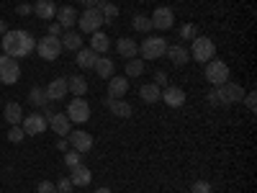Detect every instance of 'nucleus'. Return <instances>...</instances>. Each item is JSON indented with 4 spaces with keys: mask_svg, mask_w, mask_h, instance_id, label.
<instances>
[{
    "mask_svg": "<svg viewBox=\"0 0 257 193\" xmlns=\"http://www.w3.org/2000/svg\"><path fill=\"white\" fill-rule=\"evenodd\" d=\"M160 101H165L170 109H180V106L185 103V90L178 88V85H167V88H162Z\"/></svg>",
    "mask_w": 257,
    "mask_h": 193,
    "instance_id": "nucleus-13",
    "label": "nucleus"
},
{
    "mask_svg": "<svg viewBox=\"0 0 257 193\" xmlns=\"http://www.w3.org/2000/svg\"><path fill=\"white\" fill-rule=\"evenodd\" d=\"M72 188H75V185H72L70 178H59V183H57V190H59V193H70Z\"/></svg>",
    "mask_w": 257,
    "mask_h": 193,
    "instance_id": "nucleus-38",
    "label": "nucleus"
},
{
    "mask_svg": "<svg viewBox=\"0 0 257 193\" xmlns=\"http://www.w3.org/2000/svg\"><path fill=\"white\" fill-rule=\"evenodd\" d=\"M196 36H198V26L196 24H183L180 26V39H190L193 41Z\"/></svg>",
    "mask_w": 257,
    "mask_h": 193,
    "instance_id": "nucleus-35",
    "label": "nucleus"
},
{
    "mask_svg": "<svg viewBox=\"0 0 257 193\" xmlns=\"http://www.w3.org/2000/svg\"><path fill=\"white\" fill-rule=\"evenodd\" d=\"M34 16L41 21H54V16H57L54 0H34Z\"/></svg>",
    "mask_w": 257,
    "mask_h": 193,
    "instance_id": "nucleus-15",
    "label": "nucleus"
},
{
    "mask_svg": "<svg viewBox=\"0 0 257 193\" xmlns=\"http://www.w3.org/2000/svg\"><path fill=\"white\" fill-rule=\"evenodd\" d=\"M219 101H221V106H231V103H239L242 98H244V90H242V85H237V82H231V80H226L224 85H219Z\"/></svg>",
    "mask_w": 257,
    "mask_h": 193,
    "instance_id": "nucleus-9",
    "label": "nucleus"
},
{
    "mask_svg": "<svg viewBox=\"0 0 257 193\" xmlns=\"http://www.w3.org/2000/svg\"><path fill=\"white\" fill-rule=\"evenodd\" d=\"M244 106H247V109H249V114H254V109H257V93L252 90V93H244Z\"/></svg>",
    "mask_w": 257,
    "mask_h": 193,
    "instance_id": "nucleus-37",
    "label": "nucleus"
},
{
    "mask_svg": "<svg viewBox=\"0 0 257 193\" xmlns=\"http://www.w3.org/2000/svg\"><path fill=\"white\" fill-rule=\"evenodd\" d=\"M57 193H59V190H57Z\"/></svg>",
    "mask_w": 257,
    "mask_h": 193,
    "instance_id": "nucleus-50",
    "label": "nucleus"
},
{
    "mask_svg": "<svg viewBox=\"0 0 257 193\" xmlns=\"http://www.w3.org/2000/svg\"><path fill=\"white\" fill-rule=\"evenodd\" d=\"M77 26L82 34H95L103 29V16L98 8H85L80 16H77Z\"/></svg>",
    "mask_w": 257,
    "mask_h": 193,
    "instance_id": "nucleus-3",
    "label": "nucleus"
},
{
    "mask_svg": "<svg viewBox=\"0 0 257 193\" xmlns=\"http://www.w3.org/2000/svg\"><path fill=\"white\" fill-rule=\"evenodd\" d=\"M206 98H208V103H211V106H221V101H219V90H216V88L208 90V95H206Z\"/></svg>",
    "mask_w": 257,
    "mask_h": 193,
    "instance_id": "nucleus-43",
    "label": "nucleus"
},
{
    "mask_svg": "<svg viewBox=\"0 0 257 193\" xmlns=\"http://www.w3.org/2000/svg\"><path fill=\"white\" fill-rule=\"evenodd\" d=\"M77 3H80L82 8H95V6H98V0H77Z\"/></svg>",
    "mask_w": 257,
    "mask_h": 193,
    "instance_id": "nucleus-46",
    "label": "nucleus"
},
{
    "mask_svg": "<svg viewBox=\"0 0 257 193\" xmlns=\"http://www.w3.org/2000/svg\"><path fill=\"white\" fill-rule=\"evenodd\" d=\"M105 106H108V111L116 116V119H128L134 114V109L128 106L126 101H121V98H105Z\"/></svg>",
    "mask_w": 257,
    "mask_h": 193,
    "instance_id": "nucleus-17",
    "label": "nucleus"
},
{
    "mask_svg": "<svg viewBox=\"0 0 257 193\" xmlns=\"http://www.w3.org/2000/svg\"><path fill=\"white\" fill-rule=\"evenodd\" d=\"M77 67L80 70H93L95 67V62H98V54L93 49H77Z\"/></svg>",
    "mask_w": 257,
    "mask_h": 193,
    "instance_id": "nucleus-24",
    "label": "nucleus"
},
{
    "mask_svg": "<svg viewBox=\"0 0 257 193\" xmlns=\"http://www.w3.org/2000/svg\"><path fill=\"white\" fill-rule=\"evenodd\" d=\"M57 149H62V152H67V149H70V142H67V137L57 139Z\"/></svg>",
    "mask_w": 257,
    "mask_h": 193,
    "instance_id": "nucleus-45",
    "label": "nucleus"
},
{
    "mask_svg": "<svg viewBox=\"0 0 257 193\" xmlns=\"http://www.w3.org/2000/svg\"><path fill=\"white\" fill-rule=\"evenodd\" d=\"M155 85H157V88H167V75H165L162 70L155 72Z\"/></svg>",
    "mask_w": 257,
    "mask_h": 193,
    "instance_id": "nucleus-40",
    "label": "nucleus"
},
{
    "mask_svg": "<svg viewBox=\"0 0 257 193\" xmlns=\"http://www.w3.org/2000/svg\"><path fill=\"white\" fill-rule=\"evenodd\" d=\"M95 193H113V190H111V188H98Z\"/></svg>",
    "mask_w": 257,
    "mask_h": 193,
    "instance_id": "nucleus-48",
    "label": "nucleus"
},
{
    "mask_svg": "<svg viewBox=\"0 0 257 193\" xmlns=\"http://www.w3.org/2000/svg\"><path fill=\"white\" fill-rule=\"evenodd\" d=\"M47 98H49V103H54V101H59V98H64L70 90H67V77H54L49 85H47Z\"/></svg>",
    "mask_w": 257,
    "mask_h": 193,
    "instance_id": "nucleus-14",
    "label": "nucleus"
},
{
    "mask_svg": "<svg viewBox=\"0 0 257 193\" xmlns=\"http://www.w3.org/2000/svg\"><path fill=\"white\" fill-rule=\"evenodd\" d=\"M206 80L213 85V88H219L229 80V64L224 59H211L206 62Z\"/></svg>",
    "mask_w": 257,
    "mask_h": 193,
    "instance_id": "nucleus-5",
    "label": "nucleus"
},
{
    "mask_svg": "<svg viewBox=\"0 0 257 193\" xmlns=\"http://www.w3.org/2000/svg\"><path fill=\"white\" fill-rule=\"evenodd\" d=\"M160 95H162V88H157L155 82H147V85H142V88H139V98L144 103H157Z\"/></svg>",
    "mask_w": 257,
    "mask_h": 193,
    "instance_id": "nucleus-28",
    "label": "nucleus"
},
{
    "mask_svg": "<svg viewBox=\"0 0 257 193\" xmlns=\"http://www.w3.org/2000/svg\"><path fill=\"white\" fill-rule=\"evenodd\" d=\"M167 47H170V44L165 41V36H147V39L142 41L139 52H142L144 59H160V57H165Z\"/></svg>",
    "mask_w": 257,
    "mask_h": 193,
    "instance_id": "nucleus-4",
    "label": "nucleus"
},
{
    "mask_svg": "<svg viewBox=\"0 0 257 193\" xmlns=\"http://www.w3.org/2000/svg\"><path fill=\"white\" fill-rule=\"evenodd\" d=\"M116 52H118V57H126V59H134L137 54H139V44L132 39V36H123V39H118V44H116Z\"/></svg>",
    "mask_w": 257,
    "mask_h": 193,
    "instance_id": "nucleus-19",
    "label": "nucleus"
},
{
    "mask_svg": "<svg viewBox=\"0 0 257 193\" xmlns=\"http://www.w3.org/2000/svg\"><path fill=\"white\" fill-rule=\"evenodd\" d=\"M62 34H64V29L57 24V21H52V24H49V36H57V39H59Z\"/></svg>",
    "mask_w": 257,
    "mask_h": 193,
    "instance_id": "nucleus-42",
    "label": "nucleus"
},
{
    "mask_svg": "<svg viewBox=\"0 0 257 193\" xmlns=\"http://www.w3.org/2000/svg\"><path fill=\"white\" fill-rule=\"evenodd\" d=\"M8 139H11L13 144H18V142H24V139H26V132H24V126H21V124L11 126V132H8Z\"/></svg>",
    "mask_w": 257,
    "mask_h": 193,
    "instance_id": "nucleus-34",
    "label": "nucleus"
},
{
    "mask_svg": "<svg viewBox=\"0 0 257 193\" xmlns=\"http://www.w3.org/2000/svg\"><path fill=\"white\" fill-rule=\"evenodd\" d=\"M21 126H24V132H26V137H36V134H44L47 132V126H49V121L41 116V114H29V116H24V121H21Z\"/></svg>",
    "mask_w": 257,
    "mask_h": 193,
    "instance_id": "nucleus-11",
    "label": "nucleus"
},
{
    "mask_svg": "<svg viewBox=\"0 0 257 193\" xmlns=\"http://www.w3.org/2000/svg\"><path fill=\"white\" fill-rule=\"evenodd\" d=\"M26 3H34V0H26Z\"/></svg>",
    "mask_w": 257,
    "mask_h": 193,
    "instance_id": "nucleus-49",
    "label": "nucleus"
},
{
    "mask_svg": "<svg viewBox=\"0 0 257 193\" xmlns=\"http://www.w3.org/2000/svg\"><path fill=\"white\" fill-rule=\"evenodd\" d=\"M54 18H57V24H59L62 29L70 31V29L77 24V11H75L72 6H62V8H57V16H54Z\"/></svg>",
    "mask_w": 257,
    "mask_h": 193,
    "instance_id": "nucleus-16",
    "label": "nucleus"
},
{
    "mask_svg": "<svg viewBox=\"0 0 257 193\" xmlns=\"http://www.w3.org/2000/svg\"><path fill=\"white\" fill-rule=\"evenodd\" d=\"M144 62L139 59V57H134V59H126V77H142L144 75Z\"/></svg>",
    "mask_w": 257,
    "mask_h": 193,
    "instance_id": "nucleus-31",
    "label": "nucleus"
},
{
    "mask_svg": "<svg viewBox=\"0 0 257 193\" xmlns=\"http://www.w3.org/2000/svg\"><path fill=\"white\" fill-rule=\"evenodd\" d=\"M190 193H211V183L208 180H196L190 185Z\"/></svg>",
    "mask_w": 257,
    "mask_h": 193,
    "instance_id": "nucleus-36",
    "label": "nucleus"
},
{
    "mask_svg": "<svg viewBox=\"0 0 257 193\" xmlns=\"http://www.w3.org/2000/svg\"><path fill=\"white\" fill-rule=\"evenodd\" d=\"M49 126L54 129L57 137H67V134L72 132V121L64 116V114H54V116L49 119Z\"/></svg>",
    "mask_w": 257,
    "mask_h": 193,
    "instance_id": "nucleus-20",
    "label": "nucleus"
},
{
    "mask_svg": "<svg viewBox=\"0 0 257 193\" xmlns=\"http://www.w3.org/2000/svg\"><path fill=\"white\" fill-rule=\"evenodd\" d=\"M64 165H67L70 170L77 167V165H82V155L75 152V149H67V155H64Z\"/></svg>",
    "mask_w": 257,
    "mask_h": 193,
    "instance_id": "nucleus-33",
    "label": "nucleus"
},
{
    "mask_svg": "<svg viewBox=\"0 0 257 193\" xmlns=\"http://www.w3.org/2000/svg\"><path fill=\"white\" fill-rule=\"evenodd\" d=\"M6 31H8V24H6V21H3V18H0V36H3Z\"/></svg>",
    "mask_w": 257,
    "mask_h": 193,
    "instance_id": "nucleus-47",
    "label": "nucleus"
},
{
    "mask_svg": "<svg viewBox=\"0 0 257 193\" xmlns=\"http://www.w3.org/2000/svg\"><path fill=\"white\" fill-rule=\"evenodd\" d=\"M90 49L95 52V54H105L111 49V39L105 36L103 31H95L93 36H90Z\"/></svg>",
    "mask_w": 257,
    "mask_h": 193,
    "instance_id": "nucleus-26",
    "label": "nucleus"
},
{
    "mask_svg": "<svg viewBox=\"0 0 257 193\" xmlns=\"http://www.w3.org/2000/svg\"><path fill=\"white\" fill-rule=\"evenodd\" d=\"M67 90H70L72 95L82 98L85 93H88V80H85L82 75H72V77H67Z\"/></svg>",
    "mask_w": 257,
    "mask_h": 193,
    "instance_id": "nucleus-27",
    "label": "nucleus"
},
{
    "mask_svg": "<svg viewBox=\"0 0 257 193\" xmlns=\"http://www.w3.org/2000/svg\"><path fill=\"white\" fill-rule=\"evenodd\" d=\"M29 103L34 106V109H44V106L49 103L47 90H44V88H39V85H34V88L29 90Z\"/></svg>",
    "mask_w": 257,
    "mask_h": 193,
    "instance_id": "nucleus-30",
    "label": "nucleus"
},
{
    "mask_svg": "<svg viewBox=\"0 0 257 193\" xmlns=\"http://www.w3.org/2000/svg\"><path fill=\"white\" fill-rule=\"evenodd\" d=\"M36 52V39L29 31H6L3 34V54L21 59V57H31Z\"/></svg>",
    "mask_w": 257,
    "mask_h": 193,
    "instance_id": "nucleus-1",
    "label": "nucleus"
},
{
    "mask_svg": "<svg viewBox=\"0 0 257 193\" xmlns=\"http://www.w3.org/2000/svg\"><path fill=\"white\" fill-rule=\"evenodd\" d=\"M64 116H67L72 124H85L90 119V103L85 101V98H72L70 103H67V111H64Z\"/></svg>",
    "mask_w": 257,
    "mask_h": 193,
    "instance_id": "nucleus-6",
    "label": "nucleus"
},
{
    "mask_svg": "<svg viewBox=\"0 0 257 193\" xmlns=\"http://www.w3.org/2000/svg\"><path fill=\"white\" fill-rule=\"evenodd\" d=\"M165 57L170 59V62H173L175 64V67H185V64L190 62V52L185 49V47H167V52H165Z\"/></svg>",
    "mask_w": 257,
    "mask_h": 193,
    "instance_id": "nucleus-18",
    "label": "nucleus"
},
{
    "mask_svg": "<svg viewBox=\"0 0 257 193\" xmlns=\"http://www.w3.org/2000/svg\"><path fill=\"white\" fill-rule=\"evenodd\" d=\"M213 57H216V44H213L208 36H196V39H193L190 59H196V62H211Z\"/></svg>",
    "mask_w": 257,
    "mask_h": 193,
    "instance_id": "nucleus-2",
    "label": "nucleus"
},
{
    "mask_svg": "<svg viewBox=\"0 0 257 193\" xmlns=\"http://www.w3.org/2000/svg\"><path fill=\"white\" fill-rule=\"evenodd\" d=\"M3 119H6L11 126H16V124L24 121V111H21V106H18L16 101L6 103V109H3Z\"/></svg>",
    "mask_w": 257,
    "mask_h": 193,
    "instance_id": "nucleus-25",
    "label": "nucleus"
},
{
    "mask_svg": "<svg viewBox=\"0 0 257 193\" xmlns=\"http://www.w3.org/2000/svg\"><path fill=\"white\" fill-rule=\"evenodd\" d=\"M67 142H70V147L75 149V152H80V155H85V152H90V149H93V134L82 132V129L70 132L67 134Z\"/></svg>",
    "mask_w": 257,
    "mask_h": 193,
    "instance_id": "nucleus-12",
    "label": "nucleus"
},
{
    "mask_svg": "<svg viewBox=\"0 0 257 193\" xmlns=\"http://www.w3.org/2000/svg\"><path fill=\"white\" fill-rule=\"evenodd\" d=\"M54 114H57V111H54V109H52V103H47V106H44V109H41V116H44V119H47V121H49V119H52V116H54Z\"/></svg>",
    "mask_w": 257,
    "mask_h": 193,
    "instance_id": "nucleus-44",
    "label": "nucleus"
},
{
    "mask_svg": "<svg viewBox=\"0 0 257 193\" xmlns=\"http://www.w3.org/2000/svg\"><path fill=\"white\" fill-rule=\"evenodd\" d=\"M93 70L98 72V77L108 80V77L116 75V62H113L111 57H98V62H95V67H93Z\"/></svg>",
    "mask_w": 257,
    "mask_h": 193,
    "instance_id": "nucleus-23",
    "label": "nucleus"
},
{
    "mask_svg": "<svg viewBox=\"0 0 257 193\" xmlns=\"http://www.w3.org/2000/svg\"><path fill=\"white\" fill-rule=\"evenodd\" d=\"M39 193H57V183H52V180H41V183H39Z\"/></svg>",
    "mask_w": 257,
    "mask_h": 193,
    "instance_id": "nucleus-39",
    "label": "nucleus"
},
{
    "mask_svg": "<svg viewBox=\"0 0 257 193\" xmlns=\"http://www.w3.org/2000/svg\"><path fill=\"white\" fill-rule=\"evenodd\" d=\"M18 80H21L18 59H13L8 54H0V82L3 85H16Z\"/></svg>",
    "mask_w": 257,
    "mask_h": 193,
    "instance_id": "nucleus-7",
    "label": "nucleus"
},
{
    "mask_svg": "<svg viewBox=\"0 0 257 193\" xmlns=\"http://www.w3.org/2000/svg\"><path fill=\"white\" fill-rule=\"evenodd\" d=\"M149 18H152V29H157V31H167V29L175 26V13H173V8H167V6L155 8V13Z\"/></svg>",
    "mask_w": 257,
    "mask_h": 193,
    "instance_id": "nucleus-10",
    "label": "nucleus"
},
{
    "mask_svg": "<svg viewBox=\"0 0 257 193\" xmlns=\"http://www.w3.org/2000/svg\"><path fill=\"white\" fill-rule=\"evenodd\" d=\"M132 26H134V31L149 34V31H152V18H149V16H144V13H137V16L132 18Z\"/></svg>",
    "mask_w": 257,
    "mask_h": 193,
    "instance_id": "nucleus-32",
    "label": "nucleus"
},
{
    "mask_svg": "<svg viewBox=\"0 0 257 193\" xmlns=\"http://www.w3.org/2000/svg\"><path fill=\"white\" fill-rule=\"evenodd\" d=\"M128 90V77H108V98H123Z\"/></svg>",
    "mask_w": 257,
    "mask_h": 193,
    "instance_id": "nucleus-22",
    "label": "nucleus"
},
{
    "mask_svg": "<svg viewBox=\"0 0 257 193\" xmlns=\"http://www.w3.org/2000/svg\"><path fill=\"white\" fill-rule=\"evenodd\" d=\"M70 180H72V185H80V188L90 185V180H93V173H90V167H85V165H77V167H72V173H70Z\"/></svg>",
    "mask_w": 257,
    "mask_h": 193,
    "instance_id": "nucleus-21",
    "label": "nucleus"
},
{
    "mask_svg": "<svg viewBox=\"0 0 257 193\" xmlns=\"http://www.w3.org/2000/svg\"><path fill=\"white\" fill-rule=\"evenodd\" d=\"M16 13H18V16H31V13H34V6H31V3H21V6L16 8Z\"/></svg>",
    "mask_w": 257,
    "mask_h": 193,
    "instance_id": "nucleus-41",
    "label": "nucleus"
},
{
    "mask_svg": "<svg viewBox=\"0 0 257 193\" xmlns=\"http://www.w3.org/2000/svg\"><path fill=\"white\" fill-rule=\"evenodd\" d=\"M62 49H70V52H77L82 49V36H77V31H67V34H62Z\"/></svg>",
    "mask_w": 257,
    "mask_h": 193,
    "instance_id": "nucleus-29",
    "label": "nucleus"
},
{
    "mask_svg": "<svg viewBox=\"0 0 257 193\" xmlns=\"http://www.w3.org/2000/svg\"><path fill=\"white\" fill-rule=\"evenodd\" d=\"M36 52H39L41 59L54 62V59L62 54V41H59L57 36H44V39L36 41Z\"/></svg>",
    "mask_w": 257,
    "mask_h": 193,
    "instance_id": "nucleus-8",
    "label": "nucleus"
}]
</instances>
